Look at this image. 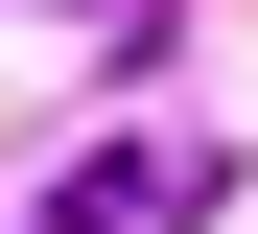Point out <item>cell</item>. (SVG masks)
<instances>
[{
	"mask_svg": "<svg viewBox=\"0 0 258 234\" xmlns=\"http://www.w3.org/2000/svg\"><path fill=\"white\" fill-rule=\"evenodd\" d=\"M188 211H211V140H117V164H71L24 234H188Z\"/></svg>",
	"mask_w": 258,
	"mask_h": 234,
	"instance_id": "6da1fadb",
	"label": "cell"
}]
</instances>
